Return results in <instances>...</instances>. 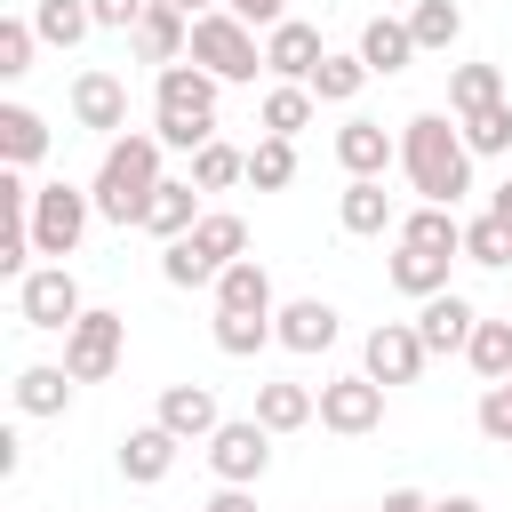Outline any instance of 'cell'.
<instances>
[{"mask_svg":"<svg viewBox=\"0 0 512 512\" xmlns=\"http://www.w3.org/2000/svg\"><path fill=\"white\" fill-rule=\"evenodd\" d=\"M152 424H168L176 440H216L224 416H216V392H208V384H168L160 408H152Z\"/></svg>","mask_w":512,"mask_h":512,"instance_id":"9a60e30c","label":"cell"},{"mask_svg":"<svg viewBox=\"0 0 512 512\" xmlns=\"http://www.w3.org/2000/svg\"><path fill=\"white\" fill-rule=\"evenodd\" d=\"M424 336H416V320H384V328H368V344H360V376H376V384H416L424 376Z\"/></svg>","mask_w":512,"mask_h":512,"instance_id":"30bf717a","label":"cell"},{"mask_svg":"<svg viewBox=\"0 0 512 512\" xmlns=\"http://www.w3.org/2000/svg\"><path fill=\"white\" fill-rule=\"evenodd\" d=\"M376 512H432V496H416V488H392Z\"/></svg>","mask_w":512,"mask_h":512,"instance_id":"f6af8a7d","label":"cell"},{"mask_svg":"<svg viewBox=\"0 0 512 512\" xmlns=\"http://www.w3.org/2000/svg\"><path fill=\"white\" fill-rule=\"evenodd\" d=\"M320 56H328V48H320V32H312V24H296V16L264 32V72H272V80H296V88H312Z\"/></svg>","mask_w":512,"mask_h":512,"instance_id":"4fadbf2b","label":"cell"},{"mask_svg":"<svg viewBox=\"0 0 512 512\" xmlns=\"http://www.w3.org/2000/svg\"><path fill=\"white\" fill-rule=\"evenodd\" d=\"M336 216H344V232H384L392 224V192H384V176H352L344 184V200H336Z\"/></svg>","mask_w":512,"mask_h":512,"instance_id":"83f0119b","label":"cell"},{"mask_svg":"<svg viewBox=\"0 0 512 512\" xmlns=\"http://www.w3.org/2000/svg\"><path fill=\"white\" fill-rule=\"evenodd\" d=\"M32 48H40L32 16H0V80H24L32 72Z\"/></svg>","mask_w":512,"mask_h":512,"instance_id":"ab89813d","label":"cell"},{"mask_svg":"<svg viewBox=\"0 0 512 512\" xmlns=\"http://www.w3.org/2000/svg\"><path fill=\"white\" fill-rule=\"evenodd\" d=\"M200 216H208V208H200V184H176V176H168V184L152 192V208H144V232L168 248V240H184Z\"/></svg>","mask_w":512,"mask_h":512,"instance_id":"7402d4cb","label":"cell"},{"mask_svg":"<svg viewBox=\"0 0 512 512\" xmlns=\"http://www.w3.org/2000/svg\"><path fill=\"white\" fill-rule=\"evenodd\" d=\"M192 64L232 88V80H256L264 72V48H256V32L232 8H216V16H192Z\"/></svg>","mask_w":512,"mask_h":512,"instance_id":"5b68a950","label":"cell"},{"mask_svg":"<svg viewBox=\"0 0 512 512\" xmlns=\"http://www.w3.org/2000/svg\"><path fill=\"white\" fill-rule=\"evenodd\" d=\"M264 344H280V328H272V312H216V352H232V360H248V352H264Z\"/></svg>","mask_w":512,"mask_h":512,"instance_id":"d6a6232c","label":"cell"},{"mask_svg":"<svg viewBox=\"0 0 512 512\" xmlns=\"http://www.w3.org/2000/svg\"><path fill=\"white\" fill-rule=\"evenodd\" d=\"M248 184H256V192H280V184H296V144H288V136H264V144L248 152Z\"/></svg>","mask_w":512,"mask_h":512,"instance_id":"8d00e7d4","label":"cell"},{"mask_svg":"<svg viewBox=\"0 0 512 512\" xmlns=\"http://www.w3.org/2000/svg\"><path fill=\"white\" fill-rule=\"evenodd\" d=\"M416 56H424V48H416L408 16H368V24H360V64H368V72L392 80V72H408Z\"/></svg>","mask_w":512,"mask_h":512,"instance_id":"2e32d148","label":"cell"},{"mask_svg":"<svg viewBox=\"0 0 512 512\" xmlns=\"http://www.w3.org/2000/svg\"><path fill=\"white\" fill-rule=\"evenodd\" d=\"M464 256H472V264H488V272H504V264H512V232L480 208V216L464 224Z\"/></svg>","mask_w":512,"mask_h":512,"instance_id":"74e56055","label":"cell"},{"mask_svg":"<svg viewBox=\"0 0 512 512\" xmlns=\"http://www.w3.org/2000/svg\"><path fill=\"white\" fill-rule=\"evenodd\" d=\"M208 472H216L224 488H256V480L272 472V432H264L256 416H240V424L224 416L216 440H208Z\"/></svg>","mask_w":512,"mask_h":512,"instance_id":"9c48e42d","label":"cell"},{"mask_svg":"<svg viewBox=\"0 0 512 512\" xmlns=\"http://www.w3.org/2000/svg\"><path fill=\"white\" fill-rule=\"evenodd\" d=\"M160 136H144V128H128V136H112L104 144V160H96V184H88V200H96V216L104 224H144V208H152V192L168 184L160 176Z\"/></svg>","mask_w":512,"mask_h":512,"instance_id":"7a4b0ae2","label":"cell"},{"mask_svg":"<svg viewBox=\"0 0 512 512\" xmlns=\"http://www.w3.org/2000/svg\"><path fill=\"white\" fill-rule=\"evenodd\" d=\"M200 512H256V496H248V488H216Z\"/></svg>","mask_w":512,"mask_h":512,"instance_id":"ee69618b","label":"cell"},{"mask_svg":"<svg viewBox=\"0 0 512 512\" xmlns=\"http://www.w3.org/2000/svg\"><path fill=\"white\" fill-rule=\"evenodd\" d=\"M408 32H416V48H456L464 40V8L456 0H416L408 8Z\"/></svg>","mask_w":512,"mask_h":512,"instance_id":"e575fe53","label":"cell"},{"mask_svg":"<svg viewBox=\"0 0 512 512\" xmlns=\"http://www.w3.org/2000/svg\"><path fill=\"white\" fill-rule=\"evenodd\" d=\"M88 304H80V280H72V264H32L24 280H16V320L24 328H48V336H72V320H80Z\"/></svg>","mask_w":512,"mask_h":512,"instance_id":"8992f818","label":"cell"},{"mask_svg":"<svg viewBox=\"0 0 512 512\" xmlns=\"http://www.w3.org/2000/svg\"><path fill=\"white\" fill-rule=\"evenodd\" d=\"M488 216H496V224H504V232H512V176H504V184H496V192H488Z\"/></svg>","mask_w":512,"mask_h":512,"instance_id":"bcb514c9","label":"cell"},{"mask_svg":"<svg viewBox=\"0 0 512 512\" xmlns=\"http://www.w3.org/2000/svg\"><path fill=\"white\" fill-rule=\"evenodd\" d=\"M448 264H456V256H432V248H400L384 272H392V288H400V296L432 304V296H448Z\"/></svg>","mask_w":512,"mask_h":512,"instance_id":"cb8c5ba5","label":"cell"},{"mask_svg":"<svg viewBox=\"0 0 512 512\" xmlns=\"http://www.w3.org/2000/svg\"><path fill=\"white\" fill-rule=\"evenodd\" d=\"M224 8H232L248 32H256V24H264V32H272V24H288V0H224Z\"/></svg>","mask_w":512,"mask_h":512,"instance_id":"7bdbcfd3","label":"cell"},{"mask_svg":"<svg viewBox=\"0 0 512 512\" xmlns=\"http://www.w3.org/2000/svg\"><path fill=\"white\" fill-rule=\"evenodd\" d=\"M88 216H96V200H88L80 184H40V200H32V248H40L48 264H64V256L80 248Z\"/></svg>","mask_w":512,"mask_h":512,"instance_id":"ba28073f","label":"cell"},{"mask_svg":"<svg viewBox=\"0 0 512 512\" xmlns=\"http://www.w3.org/2000/svg\"><path fill=\"white\" fill-rule=\"evenodd\" d=\"M176 8H184V16H216L224 0H176Z\"/></svg>","mask_w":512,"mask_h":512,"instance_id":"c3c4849f","label":"cell"},{"mask_svg":"<svg viewBox=\"0 0 512 512\" xmlns=\"http://www.w3.org/2000/svg\"><path fill=\"white\" fill-rule=\"evenodd\" d=\"M216 312H280V304H272V272H264L256 256L224 264V280H216Z\"/></svg>","mask_w":512,"mask_h":512,"instance_id":"d4e9b609","label":"cell"},{"mask_svg":"<svg viewBox=\"0 0 512 512\" xmlns=\"http://www.w3.org/2000/svg\"><path fill=\"white\" fill-rule=\"evenodd\" d=\"M480 432L488 440H512V384H488L480 392Z\"/></svg>","mask_w":512,"mask_h":512,"instance_id":"60d3db41","label":"cell"},{"mask_svg":"<svg viewBox=\"0 0 512 512\" xmlns=\"http://www.w3.org/2000/svg\"><path fill=\"white\" fill-rule=\"evenodd\" d=\"M192 512H200V504H192Z\"/></svg>","mask_w":512,"mask_h":512,"instance_id":"681fc988","label":"cell"},{"mask_svg":"<svg viewBox=\"0 0 512 512\" xmlns=\"http://www.w3.org/2000/svg\"><path fill=\"white\" fill-rule=\"evenodd\" d=\"M312 416H320V392H312V384H296V376L256 384V424H264V432H304Z\"/></svg>","mask_w":512,"mask_h":512,"instance_id":"44dd1931","label":"cell"},{"mask_svg":"<svg viewBox=\"0 0 512 512\" xmlns=\"http://www.w3.org/2000/svg\"><path fill=\"white\" fill-rule=\"evenodd\" d=\"M368 80H376V72L360 64V48H352V56H320V72H312V96H320V104H352Z\"/></svg>","mask_w":512,"mask_h":512,"instance_id":"836d02e7","label":"cell"},{"mask_svg":"<svg viewBox=\"0 0 512 512\" xmlns=\"http://www.w3.org/2000/svg\"><path fill=\"white\" fill-rule=\"evenodd\" d=\"M456 128H464L472 160H488V152H512V104H488V112H472V120H456Z\"/></svg>","mask_w":512,"mask_h":512,"instance_id":"f35d334b","label":"cell"},{"mask_svg":"<svg viewBox=\"0 0 512 512\" xmlns=\"http://www.w3.org/2000/svg\"><path fill=\"white\" fill-rule=\"evenodd\" d=\"M120 344H128V312L88 304V312L72 320V336H64V368H72V384H104V376L120 368Z\"/></svg>","mask_w":512,"mask_h":512,"instance_id":"52a82bcc","label":"cell"},{"mask_svg":"<svg viewBox=\"0 0 512 512\" xmlns=\"http://www.w3.org/2000/svg\"><path fill=\"white\" fill-rule=\"evenodd\" d=\"M16 408L24 416H64L72 408V368H48V360L16 368Z\"/></svg>","mask_w":512,"mask_h":512,"instance_id":"484cf974","label":"cell"},{"mask_svg":"<svg viewBox=\"0 0 512 512\" xmlns=\"http://www.w3.org/2000/svg\"><path fill=\"white\" fill-rule=\"evenodd\" d=\"M432 512H480V496H440Z\"/></svg>","mask_w":512,"mask_h":512,"instance_id":"7dc6e473","label":"cell"},{"mask_svg":"<svg viewBox=\"0 0 512 512\" xmlns=\"http://www.w3.org/2000/svg\"><path fill=\"white\" fill-rule=\"evenodd\" d=\"M472 328H480V312H472V296H432L424 312H416V336H424V352H464L472 344Z\"/></svg>","mask_w":512,"mask_h":512,"instance_id":"ac0fdd59","label":"cell"},{"mask_svg":"<svg viewBox=\"0 0 512 512\" xmlns=\"http://www.w3.org/2000/svg\"><path fill=\"white\" fill-rule=\"evenodd\" d=\"M240 176H248V152H232L224 136L192 152V184H200V192H224V184H240Z\"/></svg>","mask_w":512,"mask_h":512,"instance_id":"d590c367","label":"cell"},{"mask_svg":"<svg viewBox=\"0 0 512 512\" xmlns=\"http://www.w3.org/2000/svg\"><path fill=\"white\" fill-rule=\"evenodd\" d=\"M400 248H432V256H464V216L456 208H408L400 216Z\"/></svg>","mask_w":512,"mask_h":512,"instance_id":"603a6c76","label":"cell"},{"mask_svg":"<svg viewBox=\"0 0 512 512\" xmlns=\"http://www.w3.org/2000/svg\"><path fill=\"white\" fill-rule=\"evenodd\" d=\"M488 104H504V72H496V64H456V72H448V112L472 120V112H488Z\"/></svg>","mask_w":512,"mask_h":512,"instance_id":"f546056e","label":"cell"},{"mask_svg":"<svg viewBox=\"0 0 512 512\" xmlns=\"http://www.w3.org/2000/svg\"><path fill=\"white\" fill-rule=\"evenodd\" d=\"M272 328H280V344H288V352H328V344H336V304L296 296V304H280V312H272Z\"/></svg>","mask_w":512,"mask_h":512,"instance_id":"ffe728a7","label":"cell"},{"mask_svg":"<svg viewBox=\"0 0 512 512\" xmlns=\"http://www.w3.org/2000/svg\"><path fill=\"white\" fill-rule=\"evenodd\" d=\"M336 160H344V176H384L400 160V136H384V120H344L336 128Z\"/></svg>","mask_w":512,"mask_h":512,"instance_id":"e0dca14e","label":"cell"},{"mask_svg":"<svg viewBox=\"0 0 512 512\" xmlns=\"http://www.w3.org/2000/svg\"><path fill=\"white\" fill-rule=\"evenodd\" d=\"M40 152H48V120L32 104H0V160L8 168H32Z\"/></svg>","mask_w":512,"mask_h":512,"instance_id":"4316f807","label":"cell"},{"mask_svg":"<svg viewBox=\"0 0 512 512\" xmlns=\"http://www.w3.org/2000/svg\"><path fill=\"white\" fill-rule=\"evenodd\" d=\"M72 120L96 128V136H120V128H128V80H112V72H80V80H72Z\"/></svg>","mask_w":512,"mask_h":512,"instance_id":"5bb4252c","label":"cell"},{"mask_svg":"<svg viewBox=\"0 0 512 512\" xmlns=\"http://www.w3.org/2000/svg\"><path fill=\"white\" fill-rule=\"evenodd\" d=\"M32 32L48 48H80L96 32V16H88V0H32Z\"/></svg>","mask_w":512,"mask_h":512,"instance_id":"1f68e13d","label":"cell"},{"mask_svg":"<svg viewBox=\"0 0 512 512\" xmlns=\"http://www.w3.org/2000/svg\"><path fill=\"white\" fill-rule=\"evenodd\" d=\"M312 104H320L312 88H296V80H272L256 120H264V136H288V144H296V128H312Z\"/></svg>","mask_w":512,"mask_h":512,"instance_id":"4dcf8cb0","label":"cell"},{"mask_svg":"<svg viewBox=\"0 0 512 512\" xmlns=\"http://www.w3.org/2000/svg\"><path fill=\"white\" fill-rule=\"evenodd\" d=\"M128 40H136V56H144V64H160V72H168V64H184V56H192V16H184L176 0H152V8H144V24H136Z\"/></svg>","mask_w":512,"mask_h":512,"instance_id":"7c38bea8","label":"cell"},{"mask_svg":"<svg viewBox=\"0 0 512 512\" xmlns=\"http://www.w3.org/2000/svg\"><path fill=\"white\" fill-rule=\"evenodd\" d=\"M464 360H472L480 384H512V312L504 320H480L472 344H464Z\"/></svg>","mask_w":512,"mask_h":512,"instance_id":"f1b7e54d","label":"cell"},{"mask_svg":"<svg viewBox=\"0 0 512 512\" xmlns=\"http://www.w3.org/2000/svg\"><path fill=\"white\" fill-rule=\"evenodd\" d=\"M144 8H152V0H88V16H96L104 32H136V24H144Z\"/></svg>","mask_w":512,"mask_h":512,"instance_id":"b9f144b4","label":"cell"},{"mask_svg":"<svg viewBox=\"0 0 512 512\" xmlns=\"http://www.w3.org/2000/svg\"><path fill=\"white\" fill-rule=\"evenodd\" d=\"M320 424L344 432V440L376 432V424H384V384H376V376H336V384H320Z\"/></svg>","mask_w":512,"mask_h":512,"instance_id":"8fae6325","label":"cell"},{"mask_svg":"<svg viewBox=\"0 0 512 512\" xmlns=\"http://www.w3.org/2000/svg\"><path fill=\"white\" fill-rule=\"evenodd\" d=\"M240 256H248V224H240L232 208H208L184 240L160 248V280H168V288H216L224 264H240Z\"/></svg>","mask_w":512,"mask_h":512,"instance_id":"277c9868","label":"cell"},{"mask_svg":"<svg viewBox=\"0 0 512 512\" xmlns=\"http://www.w3.org/2000/svg\"><path fill=\"white\" fill-rule=\"evenodd\" d=\"M400 168H408V184H416L432 208H456V200L472 192V144H464V128H456L448 112L400 120Z\"/></svg>","mask_w":512,"mask_h":512,"instance_id":"6da1fadb","label":"cell"},{"mask_svg":"<svg viewBox=\"0 0 512 512\" xmlns=\"http://www.w3.org/2000/svg\"><path fill=\"white\" fill-rule=\"evenodd\" d=\"M216 88H224V80H208L192 56L168 64V72L152 80V136H160L168 152H200V144H216Z\"/></svg>","mask_w":512,"mask_h":512,"instance_id":"3957f363","label":"cell"},{"mask_svg":"<svg viewBox=\"0 0 512 512\" xmlns=\"http://www.w3.org/2000/svg\"><path fill=\"white\" fill-rule=\"evenodd\" d=\"M176 432L168 424H136L128 440H120V480H136V488H152V480H168V464H176Z\"/></svg>","mask_w":512,"mask_h":512,"instance_id":"d6986e66","label":"cell"}]
</instances>
